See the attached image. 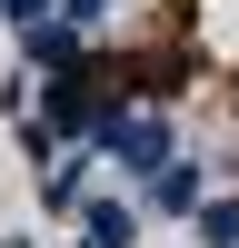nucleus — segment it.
Returning a JSON list of instances; mask_svg holds the SVG:
<instances>
[{"instance_id":"nucleus-5","label":"nucleus","mask_w":239,"mask_h":248,"mask_svg":"<svg viewBox=\"0 0 239 248\" xmlns=\"http://www.w3.org/2000/svg\"><path fill=\"white\" fill-rule=\"evenodd\" d=\"M90 30H70V20H40V30H20V70L30 79H70V70H90Z\"/></svg>"},{"instance_id":"nucleus-3","label":"nucleus","mask_w":239,"mask_h":248,"mask_svg":"<svg viewBox=\"0 0 239 248\" xmlns=\"http://www.w3.org/2000/svg\"><path fill=\"white\" fill-rule=\"evenodd\" d=\"M209 189H219L209 149H179L170 169H159L150 189H139V209H150V218H179V229H189V218H199V199H209Z\"/></svg>"},{"instance_id":"nucleus-9","label":"nucleus","mask_w":239,"mask_h":248,"mask_svg":"<svg viewBox=\"0 0 239 248\" xmlns=\"http://www.w3.org/2000/svg\"><path fill=\"white\" fill-rule=\"evenodd\" d=\"M0 30H10V20H0Z\"/></svg>"},{"instance_id":"nucleus-4","label":"nucleus","mask_w":239,"mask_h":248,"mask_svg":"<svg viewBox=\"0 0 239 248\" xmlns=\"http://www.w3.org/2000/svg\"><path fill=\"white\" fill-rule=\"evenodd\" d=\"M70 238H80V248H139V238H150V209H139V189H120V179H110V189L80 209V229H70Z\"/></svg>"},{"instance_id":"nucleus-1","label":"nucleus","mask_w":239,"mask_h":248,"mask_svg":"<svg viewBox=\"0 0 239 248\" xmlns=\"http://www.w3.org/2000/svg\"><path fill=\"white\" fill-rule=\"evenodd\" d=\"M90 149L110 159V179H120V189H150V179H159V169L179 159V119H170V109H150V99H130V90H120V99H110V119H100V139H90Z\"/></svg>"},{"instance_id":"nucleus-2","label":"nucleus","mask_w":239,"mask_h":248,"mask_svg":"<svg viewBox=\"0 0 239 248\" xmlns=\"http://www.w3.org/2000/svg\"><path fill=\"white\" fill-rule=\"evenodd\" d=\"M100 179H110V159H100L90 139H80V149H60L50 169H40V209H50L60 229H80V209L100 199Z\"/></svg>"},{"instance_id":"nucleus-8","label":"nucleus","mask_w":239,"mask_h":248,"mask_svg":"<svg viewBox=\"0 0 239 248\" xmlns=\"http://www.w3.org/2000/svg\"><path fill=\"white\" fill-rule=\"evenodd\" d=\"M110 10H120V0H60V20H70V30H110Z\"/></svg>"},{"instance_id":"nucleus-6","label":"nucleus","mask_w":239,"mask_h":248,"mask_svg":"<svg viewBox=\"0 0 239 248\" xmlns=\"http://www.w3.org/2000/svg\"><path fill=\"white\" fill-rule=\"evenodd\" d=\"M189 238H199V248H239V189H209V199H199Z\"/></svg>"},{"instance_id":"nucleus-7","label":"nucleus","mask_w":239,"mask_h":248,"mask_svg":"<svg viewBox=\"0 0 239 248\" xmlns=\"http://www.w3.org/2000/svg\"><path fill=\"white\" fill-rule=\"evenodd\" d=\"M0 20H10V40H20V30H40V20H60V0H0Z\"/></svg>"}]
</instances>
